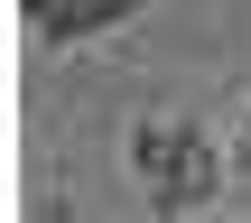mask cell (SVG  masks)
I'll return each instance as SVG.
<instances>
[{
	"label": "cell",
	"instance_id": "cell-2",
	"mask_svg": "<svg viewBox=\"0 0 251 223\" xmlns=\"http://www.w3.org/2000/svg\"><path fill=\"white\" fill-rule=\"evenodd\" d=\"M140 0H28V19L56 37V47H75V37H102L112 19H130Z\"/></svg>",
	"mask_w": 251,
	"mask_h": 223
},
{
	"label": "cell",
	"instance_id": "cell-3",
	"mask_svg": "<svg viewBox=\"0 0 251 223\" xmlns=\"http://www.w3.org/2000/svg\"><path fill=\"white\" fill-rule=\"evenodd\" d=\"M224 158H233V186H251V84L233 93V140H224Z\"/></svg>",
	"mask_w": 251,
	"mask_h": 223
},
{
	"label": "cell",
	"instance_id": "cell-1",
	"mask_svg": "<svg viewBox=\"0 0 251 223\" xmlns=\"http://www.w3.org/2000/svg\"><path fill=\"white\" fill-rule=\"evenodd\" d=\"M130 177L149 186L158 214H196V205H214L233 186V158H224V140L196 112H149L130 130Z\"/></svg>",
	"mask_w": 251,
	"mask_h": 223
}]
</instances>
